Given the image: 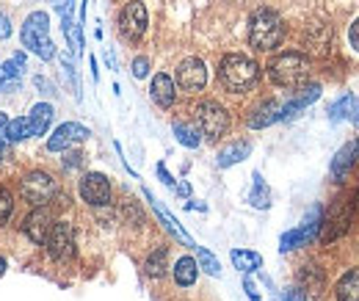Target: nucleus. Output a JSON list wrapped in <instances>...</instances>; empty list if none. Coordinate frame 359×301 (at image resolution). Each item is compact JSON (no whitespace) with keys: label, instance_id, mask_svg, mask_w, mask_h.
Masks as SVG:
<instances>
[{"label":"nucleus","instance_id":"nucleus-18","mask_svg":"<svg viewBox=\"0 0 359 301\" xmlns=\"http://www.w3.org/2000/svg\"><path fill=\"white\" fill-rule=\"evenodd\" d=\"M50 119H53V108H50L47 102L34 105V108H31V114H28V128H31V135H34V138H36V135H45L47 128H50Z\"/></svg>","mask_w":359,"mask_h":301},{"label":"nucleus","instance_id":"nucleus-17","mask_svg":"<svg viewBox=\"0 0 359 301\" xmlns=\"http://www.w3.org/2000/svg\"><path fill=\"white\" fill-rule=\"evenodd\" d=\"M279 119V105L273 102V100H266L263 105H257L255 111H252V116H249V128L260 130V128H269Z\"/></svg>","mask_w":359,"mask_h":301},{"label":"nucleus","instance_id":"nucleus-16","mask_svg":"<svg viewBox=\"0 0 359 301\" xmlns=\"http://www.w3.org/2000/svg\"><path fill=\"white\" fill-rule=\"evenodd\" d=\"M320 97V86L318 83H310L307 88H302V94H296L285 108H279V119H290V116H296L302 108H307L310 102H315Z\"/></svg>","mask_w":359,"mask_h":301},{"label":"nucleus","instance_id":"nucleus-28","mask_svg":"<svg viewBox=\"0 0 359 301\" xmlns=\"http://www.w3.org/2000/svg\"><path fill=\"white\" fill-rule=\"evenodd\" d=\"M31 135V128H28V116H20V119H11L8 128H6V141H22Z\"/></svg>","mask_w":359,"mask_h":301},{"label":"nucleus","instance_id":"nucleus-2","mask_svg":"<svg viewBox=\"0 0 359 301\" xmlns=\"http://www.w3.org/2000/svg\"><path fill=\"white\" fill-rule=\"evenodd\" d=\"M269 78L282 88H299L310 78V61L302 53H282L269 64Z\"/></svg>","mask_w":359,"mask_h":301},{"label":"nucleus","instance_id":"nucleus-40","mask_svg":"<svg viewBox=\"0 0 359 301\" xmlns=\"http://www.w3.org/2000/svg\"><path fill=\"white\" fill-rule=\"evenodd\" d=\"M351 44H354V47L359 50V20L354 22V25H351Z\"/></svg>","mask_w":359,"mask_h":301},{"label":"nucleus","instance_id":"nucleus-43","mask_svg":"<svg viewBox=\"0 0 359 301\" xmlns=\"http://www.w3.org/2000/svg\"><path fill=\"white\" fill-rule=\"evenodd\" d=\"M3 271H6V260L0 257V274H3Z\"/></svg>","mask_w":359,"mask_h":301},{"label":"nucleus","instance_id":"nucleus-22","mask_svg":"<svg viewBox=\"0 0 359 301\" xmlns=\"http://www.w3.org/2000/svg\"><path fill=\"white\" fill-rule=\"evenodd\" d=\"M232 265L238 268V271H257L260 265H263V257L257 255V252H246V249H232Z\"/></svg>","mask_w":359,"mask_h":301},{"label":"nucleus","instance_id":"nucleus-5","mask_svg":"<svg viewBox=\"0 0 359 301\" xmlns=\"http://www.w3.org/2000/svg\"><path fill=\"white\" fill-rule=\"evenodd\" d=\"M20 191H22V196H25V202H31L34 208H45L47 202H53L55 199V194H58V185H55V180L45 172H31L22 177V182H20Z\"/></svg>","mask_w":359,"mask_h":301},{"label":"nucleus","instance_id":"nucleus-29","mask_svg":"<svg viewBox=\"0 0 359 301\" xmlns=\"http://www.w3.org/2000/svg\"><path fill=\"white\" fill-rule=\"evenodd\" d=\"M8 78H14V81H20V75H22V69H25V55L22 53H14L3 67H0Z\"/></svg>","mask_w":359,"mask_h":301},{"label":"nucleus","instance_id":"nucleus-13","mask_svg":"<svg viewBox=\"0 0 359 301\" xmlns=\"http://www.w3.org/2000/svg\"><path fill=\"white\" fill-rule=\"evenodd\" d=\"M50 227H53V215H50L47 208H34V210L28 213V218H25V224H22L25 235H28L34 243H39V246H45Z\"/></svg>","mask_w":359,"mask_h":301},{"label":"nucleus","instance_id":"nucleus-14","mask_svg":"<svg viewBox=\"0 0 359 301\" xmlns=\"http://www.w3.org/2000/svg\"><path fill=\"white\" fill-rule=\"evenodd\" d=\"M359 158V138L354 141H348L337 155H334V161H332V174H334V180H346L348 172H351V166L357 163Z\"/></svg>","mask_w":359,"mask_h":301},{"label":"nucleus","instance_id":"nucleus-33","mask_svg":"<svg viewBox=\"0 0 359 301\" xmlns=\"http://www.w3.org/2000/svg\"><path fill=\"white\" fill-rule=\"evenodd\" d=\"M17 88H20V81L8 78V75L0 69V94H11V91H17Z\"/></svg>","mask_w":359,"mask_h":301},{"label":"nucleus","instance_id":"nucleus-19","mask_svg":"<svg viewBox=\"0 0 359 301\" xmlns=\"http://www.w3.org/2000/svg\"><path fill=\"white\" fill-rule=\"evenodd\" d=\"M334 293H337V301H359V268H351L348 274H343Z\"/></svg>","mask_w":359,"mask_h":301},{"label":"nucleus","instance_id":"nucleus-26","mask_svg":"<svg viewBox=\"0 0 359 301\" xmlns=\"http://www.w3.org/2000/svg\"><path fill=\"white\" fill-rule=\"evenodd\" d=\"M175 135H177V141L182 144V147H188V149H196L199 147V130L194 128V125H182V122H177L175 125Z\"/></svg>","mask_w":359,"mask_h":301},{"label":"nucleus","instance_id":"nucleus-21","mask_svg":"<svg viewBox=\"0 0 359 301\" xmlns=\"http://www.w3.org/2000/svg\"><path fill=\"white\" fill-rule=\"evenodd\" d=\"M249 152H252V144L249 141H235L232 147H226V149L219 152V166L226 169L232 163H241L243 158H249Z\"/></svg>","mask_w":359,"mask_h":301},{"label":"nucleus","instance_id":"nucleus-24","mask_svg":"<svg viewBox=\"0 0 359 301\" xmlns=\"http://www.w3.org/2000/svg\"><path fill=\"white\" fill-rule=\"evenodd\" d=\"M166 262H169V252L161 246V249H155L149 257H147V262H144V271L149 274V276H163L166 274Z\"/></svg>","mask_w":359,"mask_h":301},{"label":"nucleus","instance_id":"nucleus-12","mask_svg":"<svg viewBox=\"0 0 359 301\" xmlns=\"http://www.w3.org/2000/svg\"><path fill=\"white\" fill-rule=\"evenodd\" d=\"M83 138H89V128H83L78 122H64L61 128H55V133L50 135L47 149L50 152H61V149H67V147H72V144H78Z\"/></svg>","mask_w":359,"mask_h":301},{"label":"nucleus","instance_id":"nucleus-4","mask_svg":"<svg viewBox=\"0 0 359 301\" xmlns=\"http://www.w3.org/2000/svg\"><path fill=\"white\" fill-rule=\"evenodd\" d=\"M47 31H50V17H47L45 11H34V14L25 20V25H22L20 39H22V44H25L31 53H36L42 61H53V58H55V47L50 42Z\"/></svg>","mask_w":359,"mask_h":301},{"label":"nucleus","instance_id":"nucleus-44","mask_svg":"<svg viewBox=\"0 0 359 301\" xmlns=\"http://www.w3.org/2000/svg\"><path fill=\"white\" fill-rule=\"evenodd\" d=\"M3 149H6V141H0V158H3Z\"/></svg>","mask_w":359,"mask_h":301},{"label":"nucleus","instance_id":"nucleus-32","mask_svg":"<svg viewBox=\"0 0 359 301\" xmlns=\"http://www.w3.org/2000/svg\"><path fill=\"white\" fill-rule=\"evenodd\" d=\"M11 213H14V199L6 188H0V224H6L11 218Z\"/></svg>","mask_w":359,"mask_h":301},{"label":"nucleus","instance_id":"nucleus-15","mask_svg":"<svg viewBox=\"0 0 359 301\" xmlns=\"http://www.w3.org/2000/svg\"><path fill=\"white\" fill-rule=\"evenodd\" d=\"M152 100L161 105V108H172L175 105V81L166 75V72H158L152 78V88H149Z\"/></svg>","mask_w":359,"mask_h":301},{"label":"nucleus","instance_id":"nucleus-37","mask_svg":"<svg viewBox=\"0 0 359 301\" xmlns=\"http://www.w3.org/2000/svg\"><path fill=\"white\" fill-rule=\"evenodd\" d=\"M11 36V22L6 14H0V39H8Z\"/></svg>","mask_w":359,"mask_h":301},{"label":"nucleus","instance_id":"nucleus-7","mask_svg":"<svg viewBox=\"0 0 359 301\" xmlns=\"http://www.w3.org/2000/svg\"><path fill=\"white\" fill-rule=\"evenodd\" d=\"M45 246L53 260H72L75 257V229L67 221H55L47 232Z\"/></svg>","mask_w":359,"mask_h":301},{"label":"nucleus","instance_id":"nucleus-11","mask_svg":"<svg viewBox=\"0 0 359 301\" xmlns=\"http://www.w3.org/2000/svg\"><path fill=\"white\" fill-rule=\"evenodd\" d=\"M81 196H83V202H89L91 208H105L111 202V182H108V177L94 172L86 174L81 180Z\"/></svg>","mask_w":359,"mask_h":301},{"label":"nucleus","instance_id":"nucleus-3","mask_svg":"<svg viewBox=\"0 0 359 301\" xmlns=\"http://www.w3.org/2000/svg\"><path fill=\"white\" fill-rule=\"evenodd\" d=\"M285 39V25L271 8H257L249 25V42L257 50H273Z\"/></svg>","mask_w":359,"mask_h":301},{"label":"nucleus","instance_id":"nucleus-36","mask_svg":"<svg viewBox=\"0 0 359 301\" xmlns=\"http://www.w3.org/2000/svg\"><path fill=\"white\" fill-rule=\"evenodd\" d=\"M53 6L61 17H69V11H72V0H53Z\"/></svg>","mask_w":359,"mask_h":301},{"label":"nucleus","instance_id":"nucleus-30","mask_svg":"<svg viewBox=\"0 0 359 301\" xmlns=\"http://www.w3.org/2000/svg\"><path fill=\"white\" fill-rule=\"evenodd\" d=\"M269 188H266V182L260 180V174H255V191H252V205L255 208H269Z\"/></svg>","mask_w":359,"mask_h":301},{"label":"nucleus","instance_id":"nucleus-38","mask_svg":"<svg viewBox=\"0 0 359 301\" xmlns=\"http://www.w3.org/2000/svg\"><path fill=\"white\" fill-rule=\"evenodd\" d=\"M6 128H8V119H6V114L0 111V141H6ZM8 144V141H6Z\"/></svg>","mask_w":359,"mask_h":301},{"label":"nucleus","instance_id":"nucleus-23","mask_svg":"<svg viewBox=\"0 0 359 301\" xmlns=\"http://www.w3.org/2000/svg\"><path fill=\"white\" fill-rule=\"evenodd\" d=\"M144 194H147V199L152 202V208L158 210V215H161V221H163V224L169 227V232H175V238H180L182 243H188V246H196V243H194V241L188 238V232H182V229H180V224H177V221H175L172 215H169V213H166V210H163V208H161V202H155V196H152L149 191H144Z\"/></svg>","mask_w":359,"mask_h":301},{"label":"nucleus","instance_id":"nucleus-35","mask_svg":"<svg viewBox=\"0 0 359 301\" xmlns=\"http://www.w3.org/2000/svg\"><path fill=\"white\" fill-rule=\"evenodd\" d=\"M282 301H307V293H304L302 288H287Z\"/></svg>","mask_w":359,"mask_h":301},{"label":"nucleus","instance_id":"nucleus-9","mask_svg":"<svg viewBox=\"0 0 359 301\" xmlns=\"http://www.w3.org/2000/svg\"><path fill=\"white\" fill-rule=\"evenodd\" d=\"M119 31L130 42H138L144 36V31H147V8H144L141 0H130L122 8V14H119Z\"/></svg>","mask_w":359,"mask_h":301},{"label":"nucleus","instance_id":"nucleus-27","mask_svg":"<svg viewBox=\"0 0 359 301\" xmlns=\"http://www.w3.org/2000/svg\"><path fill=\"white\" fill-rule=\"evenodd\" d=\"M64 36H67V42H69V47H72L75 53H81V50H83V34H81V25H78L72 17H64Z\"/></svg>","mask_w":359,"mask_h":301},{"label":"nucleus","instance_id":"nucleus-31","mask_svg":"<svg viewBox=\"0 0 359 301\" xmlns=\"http://www.w3.org/2000/svg\"><path fill=\"white\" fill-rule=\"evenodd\" d=\"M196 260H199V265L210 274V276H219L222 274V265H219V260L213 257L208 249H196Z\"/></svg>","mask_w":359,"mask_h":301},{"label":"nucleus","instance_id":"nucleus-8","mask_svg":"<svg viewBox=\"0 0 359 301\" xmlns=\"http://www.w3.org/2000/svg\"><path fill=\"white\" fill-rule=\"evenodd\" d=\"M320 227H323V213H320V208H313L310 215L304 218V224H302L299 229H290V232H285V235H282L279 249H282V252H290V249H299V246L310 243L315 235H318V229H320Z\"/></svg>","mask_w":359,"mask_h":301},{"label":"nucleus","instance_id":"nucleus-39","mask_svg":"<svg viewBox=\"0 0 359 301\" xmlns=\"http://www.w3.org/2000/svg\"><path fill=\"white\" fill-rule=\"evenodd\" d=\"M158 174H161V180H163L166 185H175V180H172V174L166 172V166H158Z\"/></svg>","mask_w":359,"mask_h":301},{"label":"nucleus","instance_id":"nucleus-25","mask_svg":"<svg viewBox=\"0 0 359 301\" xmlns=\"http://www.w3.org/2000/svg\"><path fill=\"white\" fill-rule=\"evenodd\" d=\"M354 108H357V97H354V94H346L343 100H337V102L329 108V119H332V122H340V119L351 116Z\"/></svg>","mask_w":359,"mask_h":301},{"label":"nucleus","instance_id":"nucleus-20","mask_svg":"<svg viewBox=\"0 0 359 301\" xmlns=\"http://www.w3.org/2000/svg\"><path fill=\"white\" fill-rule=\"evenodd\" d=\"M196 274H199V262L194 257H180L175 265V282L180 288H188L196 282Z\"/></svg>","mask_w":359,"mask_h":301},{"label":"nucleus","instance_id":"nucleus-1","mask_svg":"<svg viewBox=\"0 0 359 301\" xmlns=\"http://www.w3.org/2000/svg\"><path fill=\"white\" fill-rule=\"evenodd\" d=\"M257 78H260V67L249 55H241V53L226 55L224 61H222V67H219V81L232 94L249 91L257 83Z\"/></svg>","mask_w":359,"mask_h":301},{"label":"nucleus","instance_id":"nucleus-41","mask_svg":"<svg viewBox=\"0 0 359 301\" xmlns=\"http://www.w3.org/2000/svg\"><path fill=\"white\" fill-rule=\"evenodd\" d=\"M67 158H69V161H67V166H75V163L81 166V152H69Z\"/></svg>","mask_w":359,"mask_h":301},{"label":"nucleus","instance_id":"nucleus-6","mask_svg":"<svg viewBox=\"0 0 359 301\" xmlns=\"http://www.w3.org/2000/svg\"><path fill=\"white\" fill-rule=\"evenodd\" d=\"M196 122H199V130L208 138H222L226 130H229V114H226L219 102L205 100V102L196 105Z\"/></svg>","mask_w":359,"mask_h":301},{"label":"nucleus","instance_id":"nucleus-34","mask_svg":"<svg viewBox=\"0 0 359 301\" xmlns=\"http://www.w3.org/2000/svg\"><path fill=\"white\" fill-rule=\"evenodd\" d=\"M147 72H149V61H147V58H135V61H133V75H135V78H147Z\"/></svg>","mask_w":359,"mask_h":301},{"label":"nucleus","instance_id":"nucleus-10","mask_svg":"<svg viewBox=\"0 0 359 301\" xmlns=\"http://www.w3.org/2000/svg\"><path fill=\"white\" fill-rule=\"evenodd\" d=\"M177 83H180V88L188 91V94L202 91L205 83H208V69H205V64H202L199 58H185L177 67Z\"/></svg>","mask_w":359,"mask_h":301},{"label":"nucleus","instance_id":"nucleus-42","mask_svg":"<svg viewBox=\"0 0 359 301\" xmlns=\"http://www.w3.org/2000/svg\"><path fill=\"white\" fill-rule=\"evenodd\" d=\"M351 208H354V210L359 213V191H357V196H354V202H351Z\"/></svg>","mask_w":359,"mask_h":301}]
</instances>
